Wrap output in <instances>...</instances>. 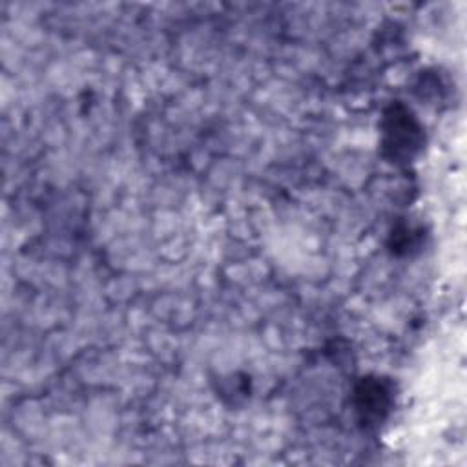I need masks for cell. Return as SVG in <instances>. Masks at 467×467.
<instances>
[{"label":"cell","instance_id":"2","mask_svg":"<svg viewBox=\"0 0 467 467\" xmlns=\"http://www.w3.org/2000/svg\"><path fill=\"white\" fill-rule=\"evenodd\" d=\"M354 400L359 421L367 427H376L390 412L392 387L381 378H363L356 387Z\"/></svg>","mask_w":467,"mask_h":467},{"label":"cell","instance_id":"1","mask_svg":"<svg viewBox=\"0 0 467 467\" xmlns=\"http://www.w3.org/2000/svg\"><path fill=\"white\" fill-rule=\"evenodd\" d=\"M423 148V126L401 102L390 104L381 120V151L390 162H410Z\"/></svg>","mask_w":467,"mask_h":467}]
</instances>
